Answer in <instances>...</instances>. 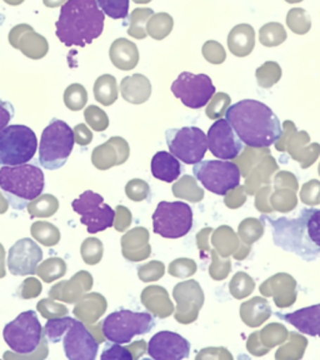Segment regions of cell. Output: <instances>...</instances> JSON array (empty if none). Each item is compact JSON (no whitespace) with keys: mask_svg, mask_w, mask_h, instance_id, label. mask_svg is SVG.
<instances>
[{"mask_svg":"<svg viewBox=\"0 0 320 360\" xmlns=\"http://www.w3.org/2000/svg\"><path fill=\"white\" fill-rule=\"evenodd\" d=\"M260 220L271 228L276 247L298 255L305 262L319 258L320 209H302L295 218L262 215Z\"/></svg>","mask_w":320,"mask_h":360,"instance_id":"1","label":"cell"},{"mask_svg":"<svg viewBox=\"0 0 320 360\" xmlns=\"http://www.w3.org/2000/svg\"><path fill=\"white\" fill-rule=\"evenodd\" d=\"M225 119L244 144L250 148H269L283 135L281 119L262 101L244 99L228 108Z\"/></svg>","mask_w":320,"mask_h":360,"instance_id":"2","label":"cell"},{"mask_svg":"<svg viewBox=\"0 0 320 360\" xmlns=\"http://www.w3.org/2000/svg\"><path fill=\"white\" fill-rule=\"evenodd\" d=\"M105 14L98 0H68L56 20V37L65 46H85L101 37Z\"/></svg>","mask_w":320,"mask_h":360,"instance_id":"3","label":"cell"},{"mask_svg":"<svg viewBox=\"0 0 320 360\" xmlns=\"http://www.w3.org/2000/svg\"><path fill=\"white\" fill-rule=\"evenodd\" d=\"M44 186L43 170L32 164L3 165L0 169V189L14 209L28 208L29 202L41 195Z\"/></svg>","mask_w":320,"mask_h":360,"instance_id":"4","label":"cell"},{"mask_svg":"<svg viewBox=\"0 0 320 360\" xmlns=\"http://www.w3.org/2000/svg\"><path fill=\"white\" fill-rule=\"evenodd\" d=\"M74 143V130L65 122L53 119L40 138V165L48 170L62 168L72 154Z\"/></svg>","mask_w":320,"mask_h":360,"instance_id":"5","label":"cell"},{"mask_svg":"<svg viewBox=\"0 0 320 360\" xmlns=\"http://www.w3.org/2000/svg\"><path fill=\"white\" fill-rule=\"evenodd\" d=\"M154 326L152 314L123 309L108 315L101 324V332L110 343L128 344L136 335L151 332Z\"/></svg>","mask_w":320,"mask_h":360,"instance_id":"6","label":"cell"},{"mask_svg":"<svg viewBox=\"0 0 320 360\" xmlns=\"http://www.w3.org/2000/svg\"><path fill=\"white\" fill-rule=\"evenodd\" d=\"M38 150V139L25 125H8L0 131V165H22L33 159Z\"/></svg>","mask_w":320,"mask_h":360,"instance_id":"7","label":"cell"},{"mask_svg":"<svg viewBox=\"0 0 320 360\" xmlns=\"http://www.w3.org/2000/svg\"><path fill=\"white\" fill-rule=\"evenodd\" d=\"M3 338L8 347L17 354L29 355L37 352L44 340L43 328L37 313L34 310L20 313L4 326Z\"/></svg>","mask_w":320,"mask_h":360,"instance_id":"8","label":"cell"},{"mask_svg":"<svg viewBox=\"0 0 320 360\" xmlns=\"http://www.w3.org/2000/svg\"><path fill=\"white\" fill-rule=\"evenodd\" d=\"M193 174L207 191L226 195L241 186V169L231 160H202L194 164Z\"/></svg>","mask_w":320,"mask_h":360,"instance_id":"9","label":"cell"},{"mask_svg":"<svg viewBox=\"0 0 320 360\" xmlns=\"http://www.w3.org/2000/svg\"><path fill=\"white\" fill-rule=\"evenodd\" d=\"M193 228V210L184 202H160L153 214V229L167 239H179Z\"/></svg>","mask_w":320,"mask_h":360,"instance_id":"10","label":"cell"},{"mask_svg":"<svg viewBox=\"0 0 320 360\" xmlns=\"http://www.w3.org/2000/svg\"><path fill=\"white\" fill-rule=\"evenodd\" d=\"M165 138L170 153L184 164L194 165L202 162L208 150V138L197 127L169 129Z\"/></svg>","mask_w":320,"mask_h":360,"instance_id":"11","label":"cell"},{"mask_svg":"<svg viewBox=\"0 0 320 360\" xmlns=\"http://www.w3.org/2000/svg\"><path fill=\"white\" fill-rule=\"evenodd\" d=\"M72 207L80 215V221L87 226L89 234L105 231L114 225L115 210L105 204L104 198L98 193L85 191L78 199L73 200Z\"/></svg>","mask_w":320,"mask_h":360,"instance_id":"12","label":"cell"},{"mask_svg":"<svg viewBox=\"0 0 320 360\" xmlns=\"http://www.w3.org/2000/svg\"><path fill=\"white\" fill-rule=\"evenodd\" d=\"M215 86L207 74L183 72L172 84V93L186 107L202 109L215 94Z\"/></svg>","mask_w":320,"mask_h":360,"instance_id":"13","label":"cell"},{"mask_svg":"<svg viewBox=\"0 0 320 360\" xmlns=\"http://www.w3.org/2000/svg\"><path fill=\"white\" fill-rule=\"evenodd\" d=\"M64 353L69 360H94L99 342L82 321L73 319L63 337Z\"/></svg>","mask_w":320,"mask_h":360,"instance_id":"14","label":"cell"},{"mask_svg":"<svg viewBox=\"0 0 320 360\" xmlns=\"http://www.w3.org/2000/svg\"><path fill=\"white\" fill-rule=\"evenodd\" d=\"M208 149L214 157L233 160L244 150V143L226 119H219L209 128Z\"/></svg>","mask_w":320,"mask_h":360,"instance_id":"15","label":"cell"},{"mask_svg":"<svg viewBox=\"0 0 320 360\" xmlns=\"http://www.w3.org/2000/svg\"><path fill=\"white\" fill-rule=\"evenodd\" d=\"M41 259L43 252L39 245L29 238H24L11 248L8 254V268L13 276L35 274Z\"/></svg>","mask_w":320,"mask_h":360,"instance_id":"16","label":"cell"},{"mask_svg":"<svg viewBox=\"0 0 320 360\" xmlns=\"http://www.w3.org/2000/svg\"><path fill=\"white\" fill-rule=\"evenodd\" d=\"M148 354L155 360L186 359L191 354V343L177 333L159 332L149 340Z\"/></svg>","mask_w":320,"mask_h":360,"instance_id":"17","label":"cell"},{"mask_svg":"<svg viewBox=\"0 0 320 360\" xmlns=\"http://www.w3.org/2000/svg\"><path fill=\"white\" fill-rule=\"evenodd\" d=\"M129 158V146L122 138H112L110 141L98 146L91 155L93 165L99 170H108L114 165L125 163Z\"/></svg>","mask_w":320,"mask_h":360,"instance_id":"18","label":"cell"},{"mask_svg":"<svg viewBox=\"0 0 320 360\" xmlns=\"http://www.w3.org/2000/svg\"><path fill=\"white\" fill-rule=\"evenodd\" d=\"M276 315L292 324L302 334L310 337H320V304L310 305L293 313H276Z\"/></svg>","mask_w":320,"mask_h":360,"instance_id":"19","label":"cell"},{"mask_svg":"<svg viewBox=\"0 0 320 360\" xmlns=\"http://www.w3.org/2000/svg\"><path fill=\"white\" fill-rule=\"evenodd\" d=\"M93 285V278L87 271H79L69 281H60L51 288L49 297L67 303L78 302L83 292H88Z\"/></svg>","mask_w":320,"mask_h":360,"instance_id":"20","label":"cell"},{"mask_svg":"<svg viewBox=\"0 0 320 360\" xmlns=\"http://www.w3.org/2000/svg\"><path fill=\"white\" fill-rule=\"evenodd\" d=\"M124 258L130 262H141L151 255L149 233L146 228H134L122 238Z\"/></svg>","mask_w":320,"mask_h":360,"instance_id":"21","label":"cell"},{"mask_svg":"<svg viewBox=\"0 0 320 360\" xmlns=\"http://www.w3.org/2000/svg\"><path fill=\"white\" fill-rule=\"evenodd\" d=\"M151 168L155 179L167 183H173L181 173L179 159L170 152H158L153 157Z\"/></svg>","mask_w":320,"mask_h":360,"instance_id":"22","label":"cell"},{"mask_svg":"<svg viewBox=\"0 0 320 360\" xmlns=\"http://www.w3.org/2000/svg\"><path fill=\"white\" fill-rule=\"evenodd\" d=\"M105 309H107L105 298L101 294L91 292L85 295L84 298L79 299L78 304L74 309V314L78 316L79 321L93 324L101 318V315L104 314Z\"/></svg>","mask_w":320,"mask_h":360,"instance_id":"23","label":"cell"},{"mask_svg":"<svg viewBox=\"0 0 320 360\" xmlns=\"http://www.w3.org/2000/svg\"><path fill=\"white\" fill-rule=\"evenodd\" d=\"M122 93L124 99L134 104H141L148 101L151 96V84L143 75H134L133 79L128 77L122 82Z\"/></svg>","mask_w":320,"mask_h":360,"instance_id":"24","label":"cell"},{"mask_svg":"<svg viewBox=\"0 0 320 360\" xmlns=\"http://www.w3.org/2000/svg\"><path fill=\"white\" fill-rule=\"evenodd\" d=\"M167 295L168 294L162 287H149L141 292V302L144 304V307L152 311L153 314L157 315L159 318H164L172 314L168 309L164 308L163 305H160V299Z\"/></svg>","mask_w":320,"mask_h":360,"instance_id":"25","label":"cell"},{"mask_svg":"<svg viewBox=\"0 0 320 360\" xmlns=\"http://www.w3.org/2000/svg\"><path fill=\"white\" fill-rule=\"evenodd\" d=\"M94 96L98 101L104 105L113 104L118 98L115 79L110 75H103L98 79L96 86H94Z\"/></svg>","mask_w":320,"mask_h":360,"instance_id":"26","label":"cell"},{"mask_svg":"<svg viewBox=\"0 0 320 360\" xmlns=\"http://www.w3.org/2000/svg\"><path fill=\"white\" fill-rule=\"evenodd\" d=\"M32 236L45 247H53L60 240V233L56 225L37 221L32 225Z\"/></svg>","mask_w":320,"mask_h":360,"instance_id":"27","label":"cell"},{"mask_svg":"<svg viewBox=\"0 0 320 360\" xmlns=\"http://www.w3.org/2000/svg\"><path fill=\"white\" fill-rule=\"evenodd\" d=\"M59 208V202L56 197L51 194H45L41 197L34 199L33 202H29L28 212L32 217L37 218H43V217H51L53 214L56 213Z\"/></svg>","mask_w":320,"mask_h":360,"instance_id":"28","label":"cell"},{"mask_svg":"<svg viewBox=\"0 0 320 360\" xmlns=\"http://www.w3.org/2000/svg\"><path fill=\"white\" fill-rule=\"evenodd\" d=\"M67 271V265L60 258L48 259L43 264L35 270V273L45 281L51 283L59 278H62Z\"/></svg>","mask_w":320,"mask_h":360,"instance_id":"29","label":"cell"},{"mask_svg":"<svg viewBox=\"0 0 320 360\" xmlns=\"http://www.w3.org/2000/svg\"><path fill=\"white\" fill-rule=\"evenodd\" d=\"M72 321H73V318H69V316L49 319L43 329V334L51 343H59L60 340H63V337L67 332L69 326L72 324Z\"/></svg>","mask_w":320,"mask_h":360,"instance_id":"30","label":"cell"},{"mask_svg":"<svg viewBox=\"0 0 320 360\" xmlns=\"http://www.w3.org/2000/svg\"><path fill=\"white\" fill-rule=\"evenodd\" d=\"M130 0H98L103 13L112 19H125L129 14Z\"/></svg>","mask_w":320,"mask_h":360,"instance_id":"31","label":"cell"},{"mask_svg":"<svg viewBox=\"0 0 320 360\" xmlns=\"http://www.w3.org/2000/svg\"><path fill=\"white\" fill-rule=\"evenodd\" d=\"M80 252L87 264H98L103 257V244L96 238H89L82 244Z\"/></svg>","mask_w":320,"mask_h":360,"instance_id":"32","label":"cell"},{"mask_svg":"<svg viewBox=\"0 0 320 360\" xmlns=\"http://www.w3.org/2000/svg\"><path fill=\"white\" fill-rule=\"evenodd\" d=\"M88 99L87 91L82 85H70L64 94V101L72 110H78L84 105Z\"/></svg>","mask_w":320,"mask_h":360,"instance_id":"33","label":"cell"},{"mask_svg":"<svg viewBox=\"0 0 320 360\" xmlns=\"http://www.w3.org/2000/svg\"><path fill=\"white\" fill-rule=\"evenodd\" d=\"M125 193L132 200L141 202L149 195V186L141 179L130 180L125 186Z\"/></svg>","mask_w":320,"mask_h":360,"instance_id":"34","label":"cell"},{"mask_svg":"<svg viewBox=\"0 0 320 360\" xmlns=\"http://www.w3.org/2000/svg\"><path fill=\"white\" fill-rule=\"evenodd\" d=\"M38 310L40 314L43 315L46 319H53V318H60L68 314V309L60 304L53 303L49 299H43L38 304Z\"/></svg>","mask_w":320,"mask_h":360,"instance_id":"35","label":"cell"},{"mask_svg":"<svg viewBox=\"0 0 320 360\" xmlns=\"http://www.w3.org/2000/svg\"><path fill=\"white\" fill-rule=\"evenodd\" d=\"M101 360H133L134 356L132 354L129 348H124L122 344L114 343L108 345L101 355Z\"/></svg>","mask_w":320,"mask_h":360,"instance_id":"36","label":"cell"},{"mask_svg":"<svg viewBox=\"0 0 320 360\" xmlns=\"http://www.w3.org/2000/svg\"><path fill=\"white\" fill-rule=\"evenodd\" d=\"M164 274V265L160 262H151L139 268L141 281H153L160 279Z\"/></svg>","mask_w":320,"mask_h":360,"instance_id":"37","label":"cell"},{"mask_svg":"<svg viewBox=\"0 0 320 360\" xmlns=\"http://www.w3.org/2000/svg\"><path fill=\"white\" fill-rule=\"evenodd\" d=\"M40 292H41V285L39 281L34 278H29L27 281L23 283L22 288H20V295L22 298H34L38 297Z\"/></svg>","mask_w":320,"mask_h":360,"instance_id":"38","label":"cell"},{"mask_svg":"<svg viewBox=\"0 0 320 360\" xmlns=\"http://www.w3.org/2000/svg\"><path fill=\"white\" fill-rule=\"evenodd\" d=\"M132 223V214L129 210L123 207V205H119L117 210H115V228L118 231H125V229L129 226Z\"/></svg>","mask_w":320,"mask_h":360,"instance_id":"39","label":"cell"},{"mask_svg":"<svg viewBox=\"0 0 320 360\" xmlns=\"http://www.w3.org/2000/svg\"><path fill=\"white\" fill-rule=\"evenodd\" d=\"M14 115V109L8 101H0V131L6 129Z\"/></svg>","mask_w":320,"mask_h":360,"instance_id":"40","label":"cell"},{"mask_svg":"<svg viewBox=\"0 0 320 360\" xmlns=\"http://www.w3.org/2000/svg\"><path fill=\"white\" fill-rule=\"evenodd\" d=\"M78 128L82 131V135L80 136H75V141L80 144V146H88V144H90V141H91V134L85 128L84 125H79Z\"/></svg>","mask_w":320,"mask_h":360,"instance_id":"41","label":"cell"},{"mask_svg":"<svg viewBox=\"0 0 320 360\" xmlns=\"http://www.w3.org/2000/svg\"><path fill=\"white\" fill-rule=\"evenodd\" d=\"M6 276V268H4V249L0 244V278Z\"/></svg>","mask_w":320,"mask_h":360,"instance_id":"42","label":"cell"},{"mask_svg":"<svg viewBox=\"0 0 320 360\" xmlns=\"http://www.w3.org/2000/svg\"><path fill=\"white\" fill-rule=\"evenodd\" d=\"M8 209V199L0 194V214L6 213Z\"/></svg>","mask_w":320,"mask_h":360,"instance_id":"43","label":"cell"}]
</instances>
